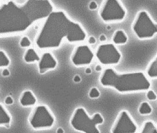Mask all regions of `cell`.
<instances>
[{
    "label": "cell",
    "mask_w": 157,
    "mask_h": 133,
    "mask_svg": "<svg viewBox=\"0 0 157 133\" xmlns=\"http://www.w3.org/2000/svg\"><path fill=\"white\" fill-rule=\"evenodd\" d=\"M37 99L31 91L27 90L21 93L19 103L23 107H29L36 105L37 103Z\"/></svg>",
    "instance_id": "7c38bea8"
},
{
    "label": "cell",
    "mask_w": 157,
    "mask_h": 133,
    "mask_svg": "<svg viewBox=\"0 0 157 133\" xmlns=\"http://www.w3.org/2000/svg\"><path fill=\"white\" fill-rule=\"evenodd\" d=\"M98 14L105 23H116L124 20L127 11L119 0H104L100 8Z\"/></svg>",
    "instance_id": "52a82bcc"
},
{
    "label": "cell",
    "mask_w": 157,
    "mask_h": 133,
    "mask_svg": "<svg viewBox=\"0 0 157 133\" xmlns=\"http://www.w3.org/2000/svg\"><path fill=\"white\" fill-rule=\"evenodd\" d=\"M112 40L115 45H124L128 41V37L124 30L119 29L114 32Z\"/></svg>",
    "instance_id": "5bb4252c"
},
{
    "label": "cell",
    "mask_w": 157,
    "mask_h": 133,
    "mask_svg": "<svg viewBox=\"0 0 157 133\" xmlns=\"http://www.w3.org/2000/svg\"><path fill=\"white\" fill-rule=\"evenodd\" d=\"M138 127L129 112L126 110L120 111L111 127L112 133H135Z\"/></svg>",
    "instance_id": "9c48e42d"
},
{
    "label": "cell",
    "mask_w": 157,
    "mask_h": 133,
    "mask_svg": "<svg viewBox=\"0 0 157 133\" xmlns=\"http://www.w3.org/2000/svg\"><path fill=\"white\" fill-rule=\"evenodd\" d=\"M99 40H100V41H101V42H105L107 41V38H106V37L105 35L102 34L99 37Z\"/></svg>",
    "instance_id": "83f0119b"
},
{
    "label": "cell",
    "mask_w": 157,
    "mask_h": 133,
    "mask_svg": "<svg viewBox=\"0 0 157 133\" xmlns=\"http://www.w3.org/2000/svg\"><path fill=\"white\" fill-rule=\"evenodd\" d=\"M5 104L6 105H12L13 103V99L11 96H8L5 99Z\"/></svg>",
    "instance_id": "cb8c5ba5"
},
{
    "label": "cell",
    "mask_w": 157,
    "mask_h": 133,
    "mask_svg": "<svg viewBox=\"0 0 157 133\" xmlns=\"http://www.w3.org/2000/svg\"><path fill=\"white\" fill-rule=\"evenodd\" d=\"M19 44H20V46L23 48L29 47L31 46V41L28 37L24 36L22 37L21 39H20Z\"/></svg>",
    "instance_id": "ffe728a7"
},
{
    "label": "cell",
    "mask_w": 157,
    "mask_h": 133,
    "mask_svg": "<svg viewBox=\"0 0 157 133\" xmlns=\"http://www.w3.org/2000/svg\"><path fill=\"white\" fill-rule=\"evenodd\" d=\"M88 42L90 45H94L96 43V39L94 37H90L88 39Z\"/></svg>",
    "instance_id": "d4e9b609"
},
{
    "label": "cell",
    "mask_w": 157,
    "mask_h": 133,
    "mask_svg": "<svg viewBox=\"0 0 157 133\" xmlns=\"http://www.w3.org/2000/svg\"><path fill=\"white\" fill-rule=\"evenodd\" d=\"M95 70L96 72H101L102 70V68L101 65H97L95 67Z\"/></svg>",
    "instance_id": "f1b7e54d"
},
{
    "label": "cell",
    "mask_w": 157,
    "mask_h": 133,
    "mask_svg": "<svg viewBox=\"0 0 157 133\" xmlns=\"http://www.w3.org/2000/svg\"><path fill=\"white\" fill-rule=\"evenodd\" d=\"M146 96L147 97L148 99L150 101H154L157 99V96L156 93L152 90H148Z\"/></svg>",
    "instance_id": "7402d4cb"
},
{
    "label": "cell",
    "mask_w": 157,
    "mask_h": 133,
    "mask_svg": "<svg viewBox=\"0 0 157 133\" xmlns=\"http://www.w3.org/2000/svg\"><path fill=\"white\" fill-rule=\"evenodd\" d=\"M86 32L79 23L72 20L62 10H53L43 23L35 40L40 50L60 47L64 39L70 43L85 41Z\"/></svg>",
    "instance_id": "7a4b0ae2"
},
{
    "label": "cell",
    "mask_w": 157,
    "mask_h": 133,
    "mask_svg": "<svg viewBox=\"0 0 157 133\" xmlns=\"http://www.w3.org/2000/svg\"><path fill=\"white\" fill-rule=\"evenodd\" d=\"M28 122L33 129L41 130L51 129L56 122V118L48 106H36L28 117Z\"/></svg>",
    "instance_id": "8992f818"
},
{
    "label": "cell",
    "mask_w": 157,
    "mask_h": 133,
    "mask_svg": "<svg viewBox=\"0 0 157 133\" xmlns=\"http://www.w3.org/2000/svg\"><path fill=\"white\" fill-rule=\"evenodd\" d=\"M85 73L88 74L92 73V69H90V68H87L86 69H85Z\"/></svg>",
    "instance_id": "f546056e"
},
{
    "label": "cell",
    "mask_w": 157,
    "mask_h": 133,
    "mask_svg": "<svg viewBox=\"0 0 157 133\" xmlns=\"http://www.w3.org/2000/svg\"><path fill=\"white\" fill-rule=\"evenodd\" d=\"M132 29L139 39H149L157 33V23L153 22L147 11L142 10L139 11L134 18Z\"/></svg>",
    "instance_id": "5b68a950"
},
{
    "label": "cell",
    "mask_w": 157,
    "mask_h": 133,
    "mask_svg": "<svg viewBox=\"0 0 157 133\" xmlns=\"http://www.w3.org/2000/svg\"><path fill=\"white\" fill-rule=\"evenodd\" d=\"M99 82L102 87L112 88L121 93L147 91L151 85L142 72L120 73L112 68L102 70Z\"/></svg>",
    "instance_id": "3957f363"
},
{
    "label": "cell",
    "mask_w": 157,
    "mask_h": 133,
    "mask_svg": "<svg viewBox=\"0 0 157 133\" xmlns=\"http://www.w3.org/2000/svg\"><path fill=\"white\" fill-rule=\"evenodd\" d=\"M58 65L56 57L50 52L46 51L40 56V61L38 62V70L39 73L44 74L47 72L54 70Z\"/></svg>",
    "instance_id": "8fae6325"
},
{
    "label": "cell",
    "mask_w": 157,
    "mask_h": 133,
    "mask_svg": "<svg viewBox=\"0 0 157 133\" xmlns=\"http://www.w3.org/2000/svg\"><path fill=\"white\" fill-rule=\"evenodd\" d=\"M103 122L104 118L100 113L96 112L90 116L81 107L75 109L70 120V124L75 130L85 133H100L97 126Z\"/></svg>",
    "instance_id": "277c9868"
},
{
    "label": "cell",
    "mask_w": 157,
    "mask_h": 133,
    "mask_svg": "<svg viewBox=\"0 0 157 133\" xmlns=\"http://www.w3.org/2000/svg\"><path fill=\"white\" fill-rule=\"evenodd\" d=\"M12 117L9 111L2 103L0 104V125L9 128L10 126Z\"/></svg>",
    "instance_id": "4fadbf2b"
},
{
    "label": "cell",
    "mask_w": 157,
    "mask_h": 133,
    "mask_svg": "<svg viewBox=\"0 0 157 133\" xmlns=\"http://www.w3.org/2000/svg\"><path fill=\"white\" fill-rule=\"evenodd\" d=\"M152 61H153L154 62H155L157 64V54L156 55V56L155 57V58L152 60Z\"/></svg>",
    "instance_id": "1f68e13d"
},
{
    "label": "cell",
    "mask_w": 157,
    "mask_h": 133,
    "mask_svg": "<svg viewBox=\"0 0 157 133\" xmlns=\"http://www.w3.org/2000/svg\"><path fill=\"white\" fill-rule=\"evenodd\" d=\"M140 132L142 133H157V126L152 121H145L142 125Z\"/></svg>",
    "instance_id": "2e32d148"
},
{
    "label": "cell",
    "mask_w": 157,
    "mask_h": 133,
    "mask_svg": "<svg viewBox=\"0 0 157 133\" xmlns=\"http://www.w3.org/2000/svg\"><path fill=\"white\" fill-rule=\"evenodd\" d=\"M73 81L75 83H79L81 81V78L79 75H75L73 78Z\"/></svg>",
    "instance_id": "4316f807"
},
{
    "label": "cell",
    "mask_w": 157,
    "mask_h": 133,
    "mask_svg": "<svg viewBox=\"0 0 157 133\" xmlns=\"http://www.w3.org/2000/svg\"><path fill=\"white\" fill-rule=\"evenodd\" d=\"M2 75L4 77H8L10 75V70L6 68H4L2 71Z\"/></svg>",
    "instance_id": "484cf974"
},
{
    "label": "cell",
    "mask_w": 157,
    "mask_h": 133,
    "mask_svg": "<svg viewBox=\"0 0 157 133\" xmlns=\"http://www.w3.org/2000/svg\"><path fill=\"white\" fill-rule=\"evenodd\" d=\"M146 74L150 78H157V64L152 60L148 65L146 69Z\"/></svg>",
    "instance_id": "e0dca14e"
},
{
    "label": "cell",
    "mask_w": 157,
    "mask_h": 133,
    "mask_svg": "<svg viewBox=\"0 0 157 133\" xmlns=\"http://www.w3.org/2000/svg\"><path fill=\"white\" fill-rule=\"evenodd\" d=\"M95 57L100 64L116 65L120 63L122 55L114 43H102L97 47Z\"/></svg>",
    "instance_id": "ba28073f"
},
{
    "label": "cell",
    "mask_w": 157,
    "mask_h": 133,
    "mask_svg": "<svg viewBox=\"0 0 157 133\" xmlns=\"http://www.w3.org/2000/svg\"><path fill=\"white\" fill-rule=\"evenodd\" d=\"M98 8V4L95 1H92L89 2V8L92 10H94L97 9Z\"/></svg>",
    "instance_id": "603a6c76"
},
{
    "label": "cell",
    "mask_w": 157,
    "mask_h": 133,
    "mask_svg": "<svg viewBox=\"0 0 157 133\" xmlns=\"http://www.w3.org/2000/svg\"><path fill=\"white\" fill-rule=\"evenodd\" d=\"M100 96V92L97 88H92L89 92V96L91 99H97Z\"/></svg>",
    "instance_id": "44dd1931"
},
{
    "label": "cell",
    "mask_w": 157,
    "mask_h": 133,
    "mask_svg": "<svg viewBox=\"0 0 157 133\" xmlns=\"http://www.w3.org/2000/svg\"><path fill=\"white\" fill-rule=\"evenodd\" d=\"M10 64V60L4 51H0V67L5 68L9 66Z\"/></svg>",
    "instance_id": "d6986e66"
},
{
    "label": "cell",
    "mask_w": 157,
    "mask_h": 133,
    "mask_svg": "<svg viewBox=\"0 0 157 133\" xmlns=\"http://www.w3.org/2000/svg\"><path fill=\"white\" fill-rule=\"evenodd\" d=\"M64 132H65L64 130L62 129V128H61V127L58 128V129H57V130H56V133H63Z\"/></svg>",
    "instance_id": "4dcf8cb0"
},
{
    "label": "cell",
    "mask_w": 157,
    "mask_h": 133,
    "mask_svg": "<svg viewBox=\"0 0 157 133\" xmlns=\"http://www.w3.org/2000/svg\"><path fill=\"white\" fill-rule=\"evenodd\" d=\"M54 7L50 0H27L22 4L8 1L0 7L1 37L22 33L46 19Z\"/></svg>",
    "instance_id": "6da1fadb"
},
{
    "label": "cell",
    "mask_w": 157,
    "mask_h": 133,
    "mask_svg": "<svg viewBox=\"0 0 157 133\" xmlns=\"http://www.w3.org/2000/svg\"></svg>",
    "instance_id": "d6a6232c"
},
{
    "label": "cell",
    "mask_w": 157,
    "mask_h": 133,
    "mask_svg": "<svg viewBox=\"0 0 157 133\" xmlns=\"http://www.w3.org/2000/svg\"><path fill=\"white\" fill-rule=\"evenodd\" d=\"M40 59V57L36 51L33 48L28 49L24 55V60L27 64L39 62Z\"/></svg>",
    "instance_id": "9a60e30c"
},
{
    "label": "cell",
    "mask_w": 157,
    "mask_h": 133,
    "mask_svg": "<svg viewBox=\"0 0 157 133\" xmlns=\"http://www.w3.org/2000/svg\"><path fill=\"white\" fill-rule=\"evenodd\" d=\"M152 111L151 106L146 101L141 103L138 108L139 113L142 115H150L151 114Z\"/></svg>",
    "instance_id": "ac0fdd59"
},
{
    "label": "cell",
    "mask_w": 157,
    "mask_h": 133,
    "mask_svg": "<svg viewBox=\"0 0 157 133\" xmlns=\"http://www.w3.org/2000/svg\"><path fill=\"white\" fill-rule=\"evenodd\" d=\"M95 53L87 45L77 46L71 55V61L75 66H87L92 64Z\"/></svg>",
    "instance_id": "30bf717a"
}]
</instances>
